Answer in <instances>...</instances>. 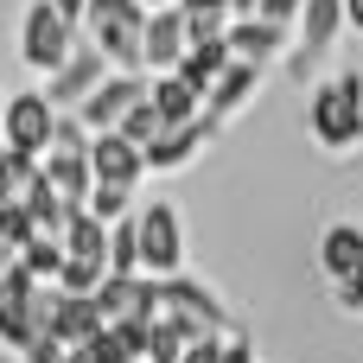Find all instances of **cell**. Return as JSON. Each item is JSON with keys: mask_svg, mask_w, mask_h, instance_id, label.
Here are the masks:
<instances>
[{"mask_svg": "<svg viewBox=\"0 0 363 363\" xmlns=\"http://www.w3.org/2000/svg\"><path fill=\"white\" fill-rule=\"evenodd\" d=\"M89 172H96V185L140 191V179H147V153L128 147L121 134H89Z\"/></svg>", "mask_w": 363, "mask_h": 363, "instance_id": "cell-10", "label": "cell"}, {"mask_svg": "<svg viewBox=\"0 0 363 363\" xmlns=\"http://www.w3.org/2000/svg\"><path fill=\"white\" fill-rule=\"evenodd\" d=\"M147 102L160 108V121H166V128H185V121H198V115H204V96H198L185 77H153V83H147Z\"/></svg>", "mask_w": 363, "mask_h": 363, "instance_id": "cell-16", "label": "cell"}, {"mask_svg": "<svg viewBox=\"0 0 363 363\" xmlns=\"http://www.w3.org/2000/svg\"><path fill=\"white\" fill-rule=\"evenodd\" d=\"M0 115H6V96H0Z\"/></svg>", "mask_w": 363, "mask_h": 363, "instance_id": "cell-39", "label": "cell"}, {"mask_svg": "<svg viewBox=\"0 0 363 363\" xmlns=\"http://www.w3.org/2000/svg\"><path fill=\"white\" fill-rule=\"evenodd\" d=\"M102 281H108V268H102V262H64V274H57V287H64L70 300H89Z\"/></svg>", "mask_w": 363, "mask_h": 363, "instance_id": "cell-25", "label": "cell"}, {"mask_svg": "<svg viewBox=\"0 0 363 363\" xmlns=\"http://www.w3.org/2000/svg\"><path fill=\"white\" fill-rule=\"evenodd\" d=\"M313 255H319V274H325V287H332L338 313L363 319V223H351V217L325 223Z\"/></svg>", "mask_w": 363, "mask_h": 363, "instance_id": "cell-3", "label": "cell"}, {"mask_svg": "<svg viewBox=\"0 0 363 363\" xmlns=\"http://www.w3.org/2000/svg\"><path fill=\"white\" fill-rule=\"evenodd\" d=\"M300 6H306V0H255V19H268V26H281V32H294V26H300Z\"/></svg>", "mask_w": 363, "mask_h": 363, "instance_id": "cell-27", "label": "cell"}, {"mask_svg": "<svg viewBox=\"0 0 363 363\" xmlns=\"http://www.w3.org/2000/svg\"><path fill=\"white\" fill-rule=\"evenodd\" d=\"M338 32H345V0H306L300 6V26H294V57H287V70H294V83H319V70H325V57L338 51Z\"/></svg>", "mask_w": 363, "mask_h": 363, "instance_id": "cell-5", "label": "cell"}, {"mask_svg": "<svg viewBox=\"0 0 363 363\" xmlns=\"http://www.w3.org/2000/svg\"><path fill=\"white\" fill-rule=\"evenodd\" d=\"M64 363H89V357H83V351H70V357H64Z\"/></svg>", "mask_w": 363, "mask_h": 363, "instance_id": "cell-38", "label": "cell"}, {"mask_svg": "<svg viewBox=\"0 0 363 363\" xmlns=\"http://www.w3.org/2000/svg\"><path fill=\"white\" fill-rule=\"evenodd\" d=\"M160 313H179V319H191L204 338H230V332H236V313H230V300H223L211 281H198V274L160 281Z\"/></svg>", "mask_w": 363, "mask_h": 363, "instance_id": "cell-7", "label": "cell"}, {"mask_svg": "<svg viewBox=\"0 0 363 363\" xmlns=\"http://www.w3.org/2000/svg\"><path fill=\"white\" fill-rule=\"evenodd\" d=\"M26 242H32V223H26V211H19V204H0V249H13V255H19Z\"/></svg>", "mask_w": 363, "mask_h": 363, "instance_id": "cell-26", "label": "cell"}, {"mask_svg": "<svg viewBox=\"0 0 363 363\" xmlns=\"http://www.w3.org/2000/svg\"><path fill=\"white\" fill-rule=\"evenodd\" d=\"M108 274H140V230H134V217H121L108 230Z\"/></svg>", "mask_w": 363, "mask_h": 363, "instance_id": "cell-22", "label": "cell"}, {"mask_svg": "<svg viewBox=\"0 0 363 363\" xmlns=\"http://www.w3.org/2000/svg\"><path fill=\"white\" fill-rule=\"evenodd\" d=\"M51 6H57V13H64L70 26H83V6H89V0H51Z\"/></svg>", "mask_w": 363, "mask_h": 363, "instance_id": "cell-35", "label": "cell"}, {"mask_svg": "<svg viewBox=\"0 0 363 363\" xmlns=\"http://www.w3.org/2000/svg\"><path fill=\"white\" fill-rule=\"evenodd\" d=\"M32 338H38V325H32V300H0V345L26 357Z\"/></svg>", "mask_w": 363, "mask_h": 363, "instance_id": "cell-21", "label": "cell"}, {"mask_svg": "<svg viewBox=\"0 0 363 363\" xmlns=\"http://www.w3.org/2000/svg\"><path fill=\"white\" fill-rule=\"evenodd\" d=\"M211 134H217V121H185V128H166L153 147H147V172H185V166H198V153L211 147Z\"/></svg>", "mask_w": 363, "mask_h": 363, "instance_id": "cell-12", "label": "cell"}, {"mask_svg": "<svg viewBox=\"0 0 363 363\" xmlns=\"http://www.w3.org/2000/svg\"><path fill=\"white\" fill-rule=\"evenodd\" d=\"M306 128H313V140L325 153H357L363 147V70L357 64H345V70H332V77L313 83Z\"/></svg>", "mask_w": 363, "mask_h": 363, "instance_id": "cell-1", "label": "cell"}, {"mask_svg": "<svg viewBox=\"0 0 363 363\" xmlns=\"http://www.w3.org/2000/svg\"><path fill=\"white\" fill-rule=\"evenodd\" d=\"M70 351L57 345V338H32V351H26V363H64Z\"/></svg>", "mask_w": 363, "mask_h": 363, "instance_id": "cell-31", "label": "cell"}, {"mask_svg": "<svg viewBox=\"0 0 363 363\" xmlns=\"http://www.w3.org/2000/svg\"><path fill=\"white\" fill-rule=\"evenodd\" d=\"M51 147H64V153H89V128L77 121V115H57V140Z\"/></svg>", "mask_w": 363, "mask_h": 363, "instance_id": "cell-28", "label": "cell"}, {"mask_svg": "<svg viewBox=\"0 0 363 363\" xmlns=\"http://www.w3.org/2000/svg\"><path fill=\"white\" fill-rule=\"evenodd\" d=\"M147 83H153V77H121V70H115V77H108V83L77 108V121H83L89 134H115V128L128 121V108L147 102Z\"/></svg>", "mask_w": 363, "mask_h": 363, "instance_id": "cell-9", "label": "cell"}, {"mask_svg": "<svg viewBox=\"0 0 363 363\" xmlns=\"http://www.w3.org/2000/svg\"><path fill=\"white\" fill-rule=\"evenodd\" d=\"M38 172H45V185L70 204V211H83L89 204V191H96V172H89V153H64V147H51L45 160H38Z\"/></svg>", "mask_w": 363, "mask_h": 363, "instance_id": "cell-14", "label": "cell"}, {"mask_svg": "<svg viewBox=\"0 0 363 363\" xmlns=\"http://www.w3.org/2000/svg\"><path fill=\"white\" fill-rule=\"evenodd\" d=\"M223 45H230V57L236 64H268V57H281L287 51V32L281 26H268V19H230V32H223Z\"/></svg>", "mask_w": 363, "mask_h": 363, "instance_id": "cell-15", "label": "cell"}, {"mask_svg": "<svg viewBox=\"0 0 363 363\" xmlns=\"http://www.w3.org/2000/svg\"><path fill=\"white\" fill-rule=\"evenodd\" d=\"M108 77H115V70H108V57H102V51L83 38V45L70 51V64H64L57 77H45L38 89H45V102H51L57 115H77V108H83V102H89V96H96Z\"/></svg>", "mask_w": 363, "mask_h": 363, "instance_id": "cell-8", "label": "cell"}, {"mask_svg": "<svg viewBox=\"0 0 363 363\" xmlns=\"http://www.w3.org/2000/svg\"><path fill=\"white\" fill-rule=\"evenodd\" d=\"M140 6H147V13H160V6H179V0H140Z\"/></svg>", "mask_w": 363, "mask_h": 363, "instance_id": "cell-37", "label": "cell"}, {"mask_svg": "<svg viewBox=\"0 0 363 363\" xmlns=\"http://www.w3.org/2000/svg\"><path fill=\"white\" fill-rule=\"evenodd\" d=\"M51 140H57V108L45 102V89H19V96H6L0 147H6V153H26V160H45Z\"/></svg>", "mask_w": 363, "mask_h": 363, "instance_id": "cell-6", "label": "cell"}, {"mask_svg": "<svg viewBox=\"0 0 363 363\" xmlns=\"http://www.w3.org/2000/svg\"><path fill=\"white\" fill-rule=\"evenodd\" d=\"M140 287H147V274H108V281L89 294L96 319H102V325H121V319H134V300H140Z\"/></svg>", "mask_w": 363, "mask_h": 363, "instance_id": "cell-17", "label": "cell"}, {"mask_svg": "<svg viewBox=\"0 0 363 363\" xmlns=\"http://www.w3.org/2000/svg\"><path fill=\"white\" fill-rule=\"evenodd\" d=\"M64 262H102V268H108V230H102L89 211H77V217L64 223Z\"/></svg>", "mask_w": 363, "mask_h": 363, "instance_id": "cell-19", "label": "cell"}, {"mask_svg": "<svg viewBox=\"0 0 363 363\" xmlns=\"http://www.w3.org/2000/svg\"><path fill=\"white\" fill-rule=\"evenodd\" d=\"M185 13L179 6H160V13H147V38H140V70H153V77H172L179 70V57H185Z\"/></svg>", "mask_w": 363, "mask_h": 363, "instance_id": "cell-11", "label": "cell"}, {"mask_svg": "<svg viewBox=\"0 0 363 363\" xmlns=\"http://www.w3.org/2000/svg\"><path fill=\"white\" fill-rule=\"evenodd\" d=\"M77 45H83V26H70L51 0H32V6H26V19H19V57H26V70L57 77Z\"/></svg>", "mask_w": 363, "mask_h": 363, "instance_id": "cell-4", "label": "cell"}, {"mask_svg": "<svg viewBox=\"0 0 363 363\" xmlns=\"http://www.w3.org/2000/svg\"><path fill=\"white\" fill-rule=\"evenodd\" d=\"M83 211H89V217H96V223H102V230H115V223H121V217H134V191H115V185H96V191H89V204H83Z\"/></svg>", "mask_w": 363, "mask_h": 363, "instance_id": "cell-24", "label": "cell"}, {"mask_svg": "<svg viewBox=\"0 0 363 363\" xmlns=\"http://www.w3.org/2000/svg\"><path fill=\"white\" fill-rule=\"evenodd\" d=\"M128 6H140V0H89V6H83V26H96V19H108V13H128Z\"/></svg>", "mask_w": 363, "mask_h": 363, "instance_id": "cell-32", "label": "cell"}, {"mask_svg": "<svg viewBox=\"0 0 363 363\" xmlns=\"http://www.w3.org/2000/svg\"><path fill=\"white\" fill-rule=\"evenodd\" d=\"M345 32H357V38H363V0H345Z\"/></svg>", "mask_w": 363, "mask_h": 363, "instance_id": "cell-34", "label": "cell"}, {"mask_svg": "<svg viewBox=\"0 0 363 363\" xmlns=\"http://www.w3.org/2000/svg\"><path fill=\"white\" fill-rule=\"evenodd\" d=\"M185 13H230V19H255V0H179Z\"/></svg>", "mask_w": 363, "mask_h": 363, "instance_id": "cell-29", "label": "cell"}, {"mask_svg": "<svg viewBox=\"0 0 363 363\" xmlns=\"http://www.w3.org/2000/svg\"><path fill=\"white\" fill-rule=\"evenodd\" d=\"M134 230H140V274L147 281H179L191 274L185 255H191V236H185V217L172 198H147L134 211Z\"/></svg>", "mask_w": 363, "mask_h": 363, "instance_id": "cell-2", "label": "cell"}, {"mask_svg": "<svg viewBox=\"0 0 363 363\" xmlns=\"http://www.w3.org/2000/svg\"><path fill=\"white\" fill-rule=\"evenodd\" d=\"M255 89H262V70L230 57V70H223V77L211 83V96H204V121H217V128H223V121H236V115L255 102Z\"/></svg>", "mask_w": 363, "mask_h": 363, "instance_id": "cell-13", "label": "cell"}, {"mask_svg": "<svg viewBox=\"0 0 363 363\" xmlns=\"http://www.w3.org/2000/svg\"><path fill=\"white\" fill-rule=\"evenodd\" d=\"M13 262H19V255H13V249H0V300H6V274H13Z\"/></svg>", "mask_w": 363, "mask_h": 363, "instance_id": "cell-36", "label": "cell"}, {"mask_svg": "<svg viewBox=\"0 0 363 363\" xmlns=\"http://www.w3.org/2000/svg\"><path fill=\"white\" fill-rule=\"evenodd\" d=\"M217 363H255V338H249V332H230V338H223V357Z\"/></svg>", "mask_w": 363, "mask_h": 363, "instance_id": "cell-30", "label": "cell"}, {"mask_svg": "<svg viewBox=\"0 0 363 363\" xmlns=\"http://www.w3.org/2000/svg\"><path fill=\"white\" fill-rule=\"evenodd\" d=\"M115 134H121L128 147H140V153H147V147L166 134V121H160V108H153V102H134V108H128V121H121Z\"/></svg>", "mask_w": 363, "mask_h": 363, "instance_id": "cell-23", "label": "cell"}, {"mask_svg": "<svg viewBox=\"0 0 363 363\" xmlns=\"http://www.w3.org/2000/svg\"><path fill=\"white\" fill-rule=\"evenodd\" d=\"M57 294H64V287H57ZM96 332H102L96 306H89V300H70V294H64V300H57V319H51V338H57L64 351H83Z\"/></svg>", "mask_w": 363, "mask_h": 363, "instance_id": "cell-18", "label": "cell"}, {"mask_svg": "<svg viewBox=\"0 0 363 363\" xmlns=\"http://www.w3.org/2000/svg\"><path fill=\"white\" fill-rule=\"evenodd\" d=\"M19 268H26L38 287H57V274H64V242H51V236H32V242L19 249Z\"/></svg>", "mask_w": 363, "mask_h": 363, "instance_id": "cell-20", "label": "cell"}, {"mask_svg": "<svg viewBox=\"0 0 363 363\" xmlns=\"http://www.w3.org/2000/svg\"><path fill=\"white\" fill-rule=\"evenodd\" d=\"M223 357V338H198L191 351H185V363H217Z\"/></svg>", "mask_w": 363, "mask_h": 363, "instance_id": "cell-33", "label": "cell"}]
</instances>
